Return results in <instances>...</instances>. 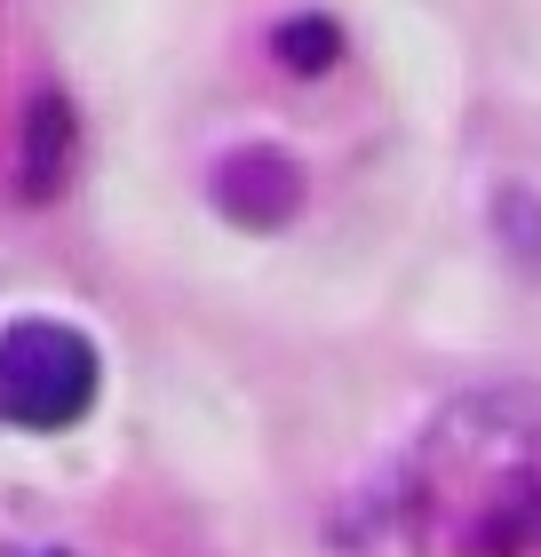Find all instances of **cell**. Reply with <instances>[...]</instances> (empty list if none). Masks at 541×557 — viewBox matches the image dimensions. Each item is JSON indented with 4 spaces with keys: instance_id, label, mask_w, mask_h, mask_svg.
Masks as SVG:
<instances>
[{
    "instance_id": "cell-4",
    "label": "cell",
    "mask_w": 541,
    "mask_h": 557,
    "mask_svg": "<svg viewBox=\"0 0 541 557\" xmlns=\"http://www.w3.org/2000/svg\"><path fill=\"white\" fill-rule=\"evenodd\" d=\"M470 557H541V478L533 470L502 478V494L470 525Z\"/></svg>"
},
{
    "instance_id": "cell-2",
    "label": "cell",
    "mask_w": 541,
    "mask_h": 557,
    "mask_svg": "<svg viewBox=\"0 0 541 557\" xmlns=\"http://www.w3.org/2000/svg\"><path fill=\"white\" fill-rule=\"evenodd\" d=\"M216 208L231 223H247V232H279V223H295V208H303V168L279 144H247L216 168Z\"/></svg>"
},
{
    "instance_id": "cell-1",
    "label": "cell",
    "mask_w": 541,
    "mask_h": 557,
    "mask_svg": "<svg viewBox=\"0 0 541 557\" xmlns=\"http://www.w3.org/2000/svg\"><path fill=\"white\" fill-rule=\"evenodd\" d=\"M96 343L64 319L0 326V422L9 430H72L96 407Z\"/></svg>"
},
{
    "instance_id": "cell-6",
    "label": "cell",
    "mask_w": 541,
    "mask_h": 557,
    "mask_svg": "<svg viewBox=\"0 0 541 557\" xmlns=\"http://www.w3.org/2000/svg\"><path fill=\"white\" fill-rule=\"evenodd\" d=\"M494 232H502V247H509L518 263L541 271V199H533L526 184H502V199H494Z\"/></svg>"
},
{
    "instance_id": "cell-3",
    "label": "cell",
    "mask_w": 541,
    "mask_h": 557,
    "mask_svg": "<svg viewBox=\"0 0 541 557\" xmlns=\"http://www.w3.org/2000/svg\"><path fill=\"white\" fill-rule=\"evenodd\" d=\"M64 175H72V104L40 88V96H33V112H24L16 191H24V199H48V191H64Z\"/></svg>"
},
{
    "instance_id": "cell-5",
    "label": "cell",
    "mask_w": 541,
    "mask_h": 557,
    "mask_svg": "<svg viewBox=\"0 0 541 557\" xmlns=\"http://www.w3.org/2000/svg\"><path fill=\"white\" fill-rule=\"evenodd\" d=\"M271 57H279V72H295V81L334 72L343 64V24L334 16H287V24H271Z\"/></svg>"
}]
</instances>
